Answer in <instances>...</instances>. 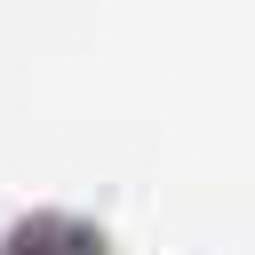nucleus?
<instances>
[{
	"mask_svg": "<svg viewBox=\"0 0 255 255\" xmlns=\"http://www.w3.org/2000/svg\"><path fill=\"white\" fill-rule=\"evenodd\" d=\"M8 255H112L88 223H72V215H32L16 239H8Z\"/></svg>",
	"mask_w": 255,
	"mask_h": 255,
	"instance_id": "obj_1",
	"label": "nucleus"
}]
</instances>
